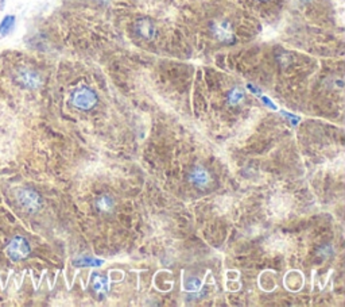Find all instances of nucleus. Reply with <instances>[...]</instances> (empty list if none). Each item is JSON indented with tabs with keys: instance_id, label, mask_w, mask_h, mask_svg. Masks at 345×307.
<instances>
[{
	"instance_id": "obj_17",
	"label": "nucleus",
	"mask_w": 345,
	"mask_h": 307,
	"mask_svg": "<svg viewBox=\"0 0 345 307\" xmlns=\"http://www.w3.org/2000/svg\"><path fill=\"white\" fill-rule=\"evenodd\" d=\"M4 7V0H2V3H0V10H3Z\"/></svg>"
},
{
	"instance_id": "obj_5",
	"label": "nucleus",
	"mask_w": 345,
	"mask_h": 307,
	"mask_svg": "<svg viewBox=\"0 0 345 307\" xmlns=\"http://www.w3.org/2000/svg\"><path fill=\"white\" fill-rule=\"evenodd\" d=\"M212 33L219 41L221 42H232L235 41V34L232 27L225 21H219L212 25Z\"/></svg>"
},
{
	"instance_id": "obj_1",
	"label": "nucleus",
	"mask_w": 345,
	"mask_h": 307,
	"mask_svg": "<svg viewBox=\"0 0 345 307\" xmlns=\"http://www.w3.org/2000/svg\"><path fill=\"white\" fill-rule=\"evenodd\" d=\"M6 253L12 261H20L27 259L31 253V247L29 241L22 236L12 237L6 248Z\"/></svg>"
},
{
	"instance_id": "obj_14",
	"label": "nucleus",
	"mask_w": 345,
	"mask_h": 307,
	"mask_svg": "<svg viewBox=\"0 0 345 307\" xmlns=\"http://www.w3.org/2000/svg\"><path fill=\"white\" fill-rule=\"evenodd\" d=\"M260 97H262V100H263V103L267 106V107H271L272 110H277V106H275L274 103H272V101H271L267 96H263V95H260Z\"/></svg>"
},
{
	"instance_id": "obj_2",
	"label": "nucleus",
	"mask_w": 345,
	"mask_h": 307,
	"mask_svg": "<svg viewBox=\"0 0 345 307\" xmlns=\"http://www.w3.org/2000/svg\"><path fill=\"white\" fill-rule=\"evenodd\" d=\"M12 77L19 87L27 90H37L42 84L41 75L30 68H18Z\"/></svg>"
},
{
	"instance_id": "obj_4",
	"label": "nucleus",
	"mask_w": 345,
	"mask_h": 307,
	"mask_svg": "<svg viewBox=\"0 0 345 307\" xmlns=\"http://www.w3.org/2000/svg\"><path fill=\"white\" fill-rule=\"evenodd\" d=\"M72 101H73L75 107H77L78 110L86 111V110L93 109V107L96 106L97 95L95 94V91L90 90V88L82 87V88L76 91Z\"/></svg>"
},
{
	"instance_id": "obj_8",
	"label": "nucleus",
	"mask_w": 345,
	"mask_h": 307,
	"mask_svg": "<svg viewBox=\"0 0 345 307\" xmlns=\"http://www.w3.org/2000/svg\"><path fill=\"white\" fill-rule=\"evenodd\" d=\"M16 18L14 15H6L0 22V37H6L15 29Z\"/></svg>"
},
{
	"instance_id": "obj_6",
	"label": "nucleus",
	"mask_w": 345,
	"mask_h": 307,
	"mask_svg": "<svg viewBox=\"0 0 345 307\" xmlns=\"http://www.w3.org/2000/svg\"><path fill=\"white\" fill-rule=\"evenodd\" d=\"M209 180H211L209 172L202 167H196L190 173V181L197 187H205L209 183Z\"/></svg>"
},
{
	"instance_id": "obj_7",
	"label": "nucleus",
	"mask_w": 345,
	"mask_h": 307,
	"mask_svg": "<svg viewBox=\"0 0 345 307\" xmlns=\"http://www.w3.org/2000/svg\"><path fill=\"white\" fill-rule=\"evenodd\" d=\"M136 33L146 39H151L155 35V27L149 19H141L136 22Z\"/></svg>"
},
{
	"instance_id": "obj_3",
	"label": "nucleus",
	"mask_w": 345,
	"mask_h": 307,
	"mask_svg": "<svg viewBox=\"0 0 345 307\" xmlns=\"http://www.w3.org/2000/svg\"><path fill=\"white\" fill-rule=\"evenodd\" d=\"M18 202L20 203V206L27 211H38L42 207V198L41 195L37 191H34L31 188H23L16 195Z\"/></svg>"
},
{
	"instance_id": "obj_15",
	"label": "nucleus",
	"mask_w": 345,
	"mask_h": 307,
	"mask_svg": "<svg viewBox=\"0 0 345 307\" xmlns=\"http://www.w3.org/2000/svg\"><path fill=\"white\" fill-rule=\"evenodd\" d=\"M286 115V118H289L291 122H293V125H297L298 122H300V118H298L297 115H294V114H287V113H283Z\"/></svg>"
},
{
	"instance_id": "obj_10",
	"label": "nucleus",
	"mask_w": 345,
	"mask_h": 307,
	"mask_svg": "<svg viewBox=\"0 0 345 307\" xmlns=\"http://www.w3.org/2000/svg\"><path fill=\"white\" fill-rule=\"evenodd\" d=\"M96 206L97 209L103 213H109V211L113 209L115 206V203H113V199L111 196H108V195H103L100 198L96 200Z\"/></svg>"
},
{
	"instance_id": "obj_13",
	"label": "nucleus",
	"mask_w": 345,
	"mask_h": 307,
	"mask_svg": "<svg viewBox=\"0 0 345 307\" xmlns=\"http://www.w3.org/2000/svg\"><path fill=\"white\" fill-rule=\"evenodd\" d=\"M185 287H186V290H188V291H197V290L201 287V281L197 280V279H196V280H193V279H192V280H189L188 283H186Z\"/></svg>"
},
{
	"instance_id": "obj_9",
	"label": "nucleus",
	"mask_w": 345,
	"mask_h": 307,
	"mask_svg": "<svg viewBox=\"0 0 345 307\" xmlns=\"http://www.w3.org/2000/svg\"><path fill=\"white\" fill-rule=\"evenodd\" d=\"M93 290L95 292H97L99 295H103V294H107L108 289H109V284H108L107 277L101 276V275H95L93 276Z\"/></svg>"
},
{
	"instance_id": "obj_11",
	"label": "nucleus",
	"mask_w": 345,
	"mask_h": 307,
	"mask_svg": "<svg viewBox=\"0 0 345 307\" xmlns=\"http://www.w3.org/2000/svg\"><path fill=\"white\" fill-rule=\"evenodd\" d=\"M103 262H104L103 260L93 259V257H80L75 261V265L81 267V268H84V267H100L103 265Z\"/></svg>"
},
{
	"instance_id": "obj_12",
	"label": "nucleus",
	"mask_w": 345,
	"mask_h": 307,
	"mask_svg": "<svg viewBox=\"0 0 345 307\" xmlns=\"http://www.w3.org/2000/svg\"><path fill=\"white\" fill-rule=\"evenodd\" d=\"M243 99H244V92L239 90V88H234L228 94V101H229L231 105H239Z\"/></svg>"
},
{
	"instance_id": "obj_16",
	"label": "nucleus",
	"mask_w": 345,
	"mask_h": 307,
	"mask_svg": "<svg viewBox=\"0 0 345 307\" xmlns=\"http://www.w3.org/2000/svg\"><path fill=\"white\" fill-rule=\"evenodd\" d=\"M247 88H248L251 92H254V94H258V96H260V91L258 90V88H255V87L252 86V84H247Z\"/></svg>"
}]
</instances>
